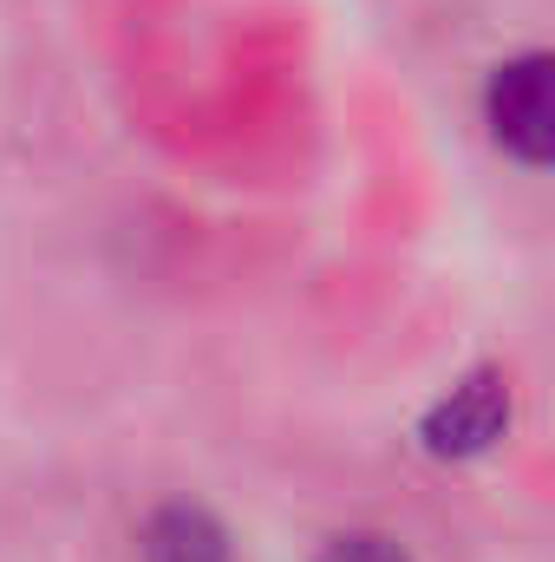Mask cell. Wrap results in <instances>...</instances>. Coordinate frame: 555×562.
Segmentation results:
<instances>
[{
	"label": "cell",
	"mask_w": 555,
	"mask_h": 562,
	"mask_svg": "<svg viewBox=\"0 0 555 562\" xmlns=\"http://www.w3.org/2000/svg\"><path fill=\"white\" fill-rule=\"evenodd\" d=\"M320 562H412V557L399 543H386V537H340Z\"/></svg>",
	"instance_id": "cell-4"
},
{
	"label": "cell",
	"mask_w": 555,
	"mask_h": 562,
	"mask_svg": "<svg viewBox=\"0 0 555 562\" xmlns=\"http://www.w3.org/2000/svg\"><path fill=\"white\" fill-rule=\"evenodd\" d=\"M503 425H510V380L503 373H471L464 386H451L424 413L418 438H424L431 458H477L503 438Z\"/></svg>",
	"instance_id": "cell-2"
},
{
	"label": "cell",
	"mask_w": 555,
	"mask_h": 562,
	"mask_svg": "<svg viewBox=\"0 0 555 562\" xmlns=\"http://www.w3.org/2000/svg\"><path fill=\"white\" fill-rule=\"evenodd\" d=\"M144 562H229V537L203 504H170L144 530Z\"/></svg>",
	"instance_id": "cell-3"
},
{
	"label": "cell",
	"mask_w": 555,
	"mask_h": 562,
	"mask_svg": "<svg viewBox=\"0 0 555 562\" xmlns=\"http://www.w3.org/2000/svg\"><path fill=\"white\" fill-rule=\"evenodd\" d=\"M484 112H490V132L497 144L543 170L555 150V79H550V53H523V59H503L490 72V92H484Z\"/></svg>",
	"instance_id": "cell-1"
}]
</instances>
